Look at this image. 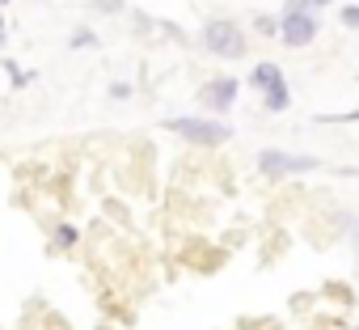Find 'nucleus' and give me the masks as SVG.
I'll use <instances>...</instances> for the list:
<instances>
[{"label": "nucleus", "instance_id": "f257e3e1", "mask_svg": "<svg viewBox=\"0 0 359 330\" xmlns=\"http://www.w3.org/2000/svg\"><path fill=\"white\" fill-rule=\"evenodd\" d=\"M203 47H208L212 55L237 60V55H245V34H241L233 22H208V26H203Z\"/></svg>", "mask_w": 359, "mask_h": 330}, {"label": "nucleus", "instance_id": "ddd939ff", "mask_svg": "<svg viewBox=\"0 0 359 330\" xmlns=\"http://www.w3.org/2000/svg\"><path fill=\"white\" fill-rule=\"evenodd\" d=\"M0 5H5V0H0Z\"/></svg>", "mask_w": 359, "mask_h": 330}, {"label": "nucleus", "instance_id": "0eeeda50", "mask_svg": "<svg viewBox=\"0 0 359 330\" xmlns=\"http://www.w3.org/2000/svg\"><path fill=\"white\" fill-rule=\"evenodd\" d=\"M342 26L359 30V5H346V9H342Z\"/></svg>", "mask_w": 359, "mask_h": 330}, {"label": "nucleus", "instance_id": "423d86ee", "mask_svg": "<svg viewBox=\"0 0 359 330\" xmlns=\"http://www.w3.org/2000/svg\"><path fill=\"white\" fill-rule=\"evenodd\" d=\"M233 102H237V81H233V77L212 81V85L203 89V106H212V110H229Z\"/></svg>", "mask_w": 359, "mask_h": 330}, {"label": "nucleus", "instance_id": "39448f33", "mask_svg": "<svg viewBox=\"0 0 359 330\" xmlns=\"http://www.w3.org/2000/svg\"><path fill=\"white\" fill-rule=\"evenodd\" d=\"M258 165H262V174H304V170H317L313 157H287L279 148H266L258 157Z\"/></svg>", "mask_w": 359, "mask_h": 330}, {"label": "nucleus", "instance_id": "f8f14e48", "mask_svg": "<svg viewBox=\"0 0 359 330\" xmlns=\"http://www.w3.org/2000/svg\"><path fill=\"white\" fill-rule=\"evenodd\" d=\"M0 43H5V22H0Z\"/></svg>", "mask_w": 359, "mask_h": 330}, {"label": "nucleus", "instance_id": "9d476101", "mask_svg": "<svg viewBox=\"0 0 359 330\" xmlns=\"http://www.w3.org/2000/svg\"><path fill=\"white\" fill-rule=\"evenodd\" d=\"M123 0H97V9H118Z\"/></svg>", "mask_w": 359, "mask_h": 330}, {"label": "nucleus", "instance_id": "6e6552de", "mask_svg": "<svg viewBox=\"0 0 359 330\" xmlns=\"http://www.w3.org/2000/svg\"><path fill=\"white\" fill-rule=\"evenodd\" d=\"M85 43H93V34H89V30H81V34H72V47H85Z\"/></svg>", "mask_w": 359, "mask_h": 330}, {"label": "nucleus", "instance_id": "9b49d317", "mask_svg": "<svg viewBox=\"0 0 359 330\" xmlns=\"http://www.w3.org/2000/svg\"><path fill=\"white\" fill-rule=\"evenodd\" d=\"M300 5L304 9H317V5H330V0H300Z\"/></svg>", "mask_w": 359, "mask_h": 330}, {"label": "nucleus", "instance_id": "f03ea898", "mask_svg": "<svg viewBox=\"0 0 359 330\" xmlns=\"http://www.w3.org/2000/svg\"><path fill=\"white\" fill-rule=\"evenodd\" d=\"M169 131H177V136H187L191 144H203V148H212V144H224L233 131L224 127V123H216V119H169L165 123Z\"/></svg>", "mask_w": 359, "mask_h": 330}, {"label": "nucleus", "instance_id": "1a4fd4ad", "mask_svg": "<svg viewBox=\"0 0 359 330\" xmlns=\"http://www.w3.org/2000/svg\"><path fill=\"white\" fill-rule=\"evenodd\" d=\"M338 119H351V123H359V110H355V114H325V123H338Z\"/></svg>", "mask_w": 359, "mask_h": 330}, {"label": "nucleus", "instance_id": "20e7f679", "mask_svg": "<svg viewBox=\"0 0 359 330\" xmlns=\"http://www.w3.org/2000/svg\"><path fill=\"white\" fill-rule=\"evenodd\" d=\"M254 85L266 89V110H283L287 106V85H283V72L275 64H258L254 68Z\"/></svg>", "mask_w": 359, "mask_h": 330}, {"label": "nucleus", "instance_id": "7ed1b4c3", "mask_svg": "<svg viewBox=\"0 0 359 330\" xmlns=\"http://www.w3.org/2000/svg\"><path fill=\"white\" fill-rule=\"evenodd\" d=\"M313 34H317V18H313L304 5H292V9L283 13V22H279V39H283L287 47H309Z\"/></svg>", "mask_w": 359, "mask_h": 330}]
</instances>
